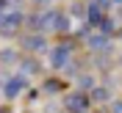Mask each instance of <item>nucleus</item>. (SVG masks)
I'll use <instances>...</instances> for the list:
<instances>
[{
  "label": "nucleus",
  "mask_w": 122,
  "mask_h": 113,
  "mask_svg": "<svg viewBox=\"0 0 122 113\" xmlns=\"http://www.w3.org/2000/svg\"><path fill=\"white\" fill-rule=\"evenodd\" d=\"M22 25H25V14L20 11V8L0 11V36H14Z\"/></svg>",
  "instance_id": "1"
},
{
  "label": "nucleus",
  "mask_w": 122,
  "mask_h": 113,
  "mask_svg": "<svg viewBox=\"0 0 122 113\" xmlns=\"http://www.w3.org/2000/svg\"><path fill=\"white\" fill-rule=\"evenodd\" d=\"M11 8V0H0V11H8Z\"/></svg>",
  "instance_id": "15"
},
{
  "label": "nucleus",
  "mask_w": 122,
  "mask_h": 113,
  "mask_svg": "<svg viewBox=\"0 0 122 113\" xmlns=\"http://www.w3.org/2000/svg\"><path fill=\"white\" fill-rule=\"evenodd\" d=\"M119 36H122V33H119Z\"/></svg>",
  "instance_id": "18"
},
{
  "label": "nucleus",
  "mask_w": 122,
  "mask_h": 113,
  "mask_svg": "<svg viewBox=\"0 0 122 113\" xmlns=\"http://www.w3.org/2000/svg\"><path fill=\"white\" fill-rule=\"evenodd\" d=\"M28 86V77L25 75H8L6 83H3V97L6 99H17L22 94V88Z\"/></svg>",
  "instance_id": "4"
},
{
  "label": "nucleus",
  "mask_w": 122,
  "mask_h": 113,
  "mask_svg": "<svg viewBox=\"0 0 122 113\" xmlns=\"http://www.w3.org/2000/svg\"><path fill=\"white\" fill-rule=\"evenodd\" d=\"M78 86H81V91H89L92 86H94V77L92 75H81L78 77Z\"/></svg>",
  "instance_id": "12"
},
{
  "label": "nucleus",
  "mask_w": 122,
  "mask_h": 113,
  "mask_svg": "<svg viewBox=\"0 0 122 113\" xmlns=\"http://www.w3.org/2000/svg\"><path fill=\"white\" fill-rule=\"evenodd\" d=\"M83 11H86V8L81 6V3H75V6L69 8V17H81V14H83Z\"/></svg>",
  "instance_id": "14"
},
{
  "label": "nucleus",
  "mask_w": 122,
  "mask_h": 113,
  "mask_svg": "<svg viewBox=\"0 0 122 113\" xmlns=\"http://www.w3.org/2000/svg\"><path fill=\"white\" fill-rule=\"evenodd\" d=\"M58 91H61L58 80H45V94H58Z\"/></svg>",
  "instance_id": "13"
},
{
  "label": "nucleus",
  "mask_w": 122,
  "mask_h": 113,
  "mask_svg": "<svg viewBox=\"0 0 122 113\" xmlns=\"http://www.w3.org/2000/svg\"><path fill=\"white\" fill-rule=\"evenodd\" d=\"M92 99H94V102H106L108 97H111V91H108V86H92Z\"/></svg>",
  "instance_id": "8"
},
{
  "label": "nucleus",
  "mask_w": 122,
  "mask_h": 113,
  "mask_svg": "<svg viewBox=\"0 0 122 113\" xmlns=\"http://www.w3.org/2000/svg\"><path fill=\"white\" fill-rule=\"evenodd\" d=\"M97 30L100 33H106V36H111V33H117V19H111V17H103V22L97 25Z\"/></svg>",
  "instance_id": "9"
},
{
  "label": "nucleus",
  "mask_w": 122,
  "mask_h": 113,
  "mask_svg": "<svg viewBox=\"0 0 122 113\" xmlns=\"http://www.w3.org/2000/svg\"><path fill=\"white\" fill-rule=\"evenodd\" d=\"M17 61V50H0V63H14Z\"/></svg>",
  "instance_id": "11"
},
{
  "label": "nucleus",
  "mask_w": 122,
  "mask_h": 113,
  "mask_svg": "<svg viewBox=\"0 0 122 113\" xmlns=\"http://www.w3.org/2000/svg\"><path fill=\"white\" fill-rule=\"evenodd\" d=\"M50 30H56V33H61V36H67L69 30H72V17L64 14V11H56V19H53V28H50Z\"/></svg>",
  "instance_id": "7"
},
{
  "label": "nucleus",
  "mask_w": 122,
  "mask_h": 113,
  "mask_svg": "<svg viewBox=\"0 0 122 113\" xmlns=\"http://www.w3.org/2000/svg\"><path fill=\"white\" fill-rule=\"evenodd\" d=\"M20 47L25 53H42V50H47V39L45 33H28V36H22Z\"/></svg>",
  "instance_id": "5"
},
{
  "label": "nucleus",
  "mask_w": 122,
  "mask_h": 113,
  "mask_svg": "<svg viewBox=\"0 0 122 113\" xmlns=\"http://www.w3.org/2000/svg\"><path fill=\"white\" fill-rule=\"evenodd\" d=\"M36 6H45V3H53V0H33Z\"/></svg>",
  "instance_id": "16"
},
{
  "label": "nucleus",
  "mask_w": 122,
  "mask_h": 113,
  "mask_svg": "<svg viewBox=\"0 0 122 113\" xmlns=\"http://www.w3.org/2000/svg\"><path fill=\"white\" fill-rule=\"evenodd\" d=\"M20 69H22V75H25V72H28V75H36V72H39V63L33 58H25V61H20Z\"/></svg>",
  "instance_id": "10"
},
{
  "label": "nucleus",
  "mask_w": 122,
  "mask_h": 113,
  "mask_svg": "<svg viewBox=\"0 0 122 113\" xmlns=\"http://www.w3.org/2000/svg\"><path fill=\"white\" fill-rule=\"evenodd\" d=\"M47 61L53 69H67L72 63V41H61V44L47 50Z\"/></svg>",
  "instance_id": "2"
},
{
  "label": "nucleus",
  "mask_w": 122,
  "mask_h": 113,
  "mask_svg": "<svg viewBox=\"0 0 122 113\" xmlns=\"http://www.w3.org/2000/svg\"><path fill=\"white\" fill-rule=\"evenodd\" d=\"M111 3H117V6H122V0H111Z\"/></svg>",
  "instance_id": "17"
},
{
  "label": "nucleus",
  "mask_w": 122,
  "mask_h": 113,
  "mask_svg": "<svg viewBox=\"0 0 122 113\" xmlns=\"http://www.w3.org/2000/svg\"><path fill=\"white\" fill-rule=\"evenodd\" d=\"M108 41H111V36L100 33V30H94V33L86 36V44H89L92 53H106V50H108Z\"/></svg>",
  "instance_id": "6"
},
{
  "label": "nucleus",
  "mask_w": 122,
  "mask_h": 113,
  "mask_svg": "<svg viewBox=\"0 0 122 113\" xmlns=\"http://www.w3.org/2000/svg\"><path fill=\"white\" fill-rule=\"evenodd\" d=\"M64 108H67V113H89L92 99L86 97V91H72L64 97Z\"/></svg>",
  "instance_id": "3"
}]
</instances>
